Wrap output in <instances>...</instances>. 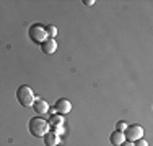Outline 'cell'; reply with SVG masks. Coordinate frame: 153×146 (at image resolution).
Wrapping results in <instances>:
<instances>
[{"label":"cell","mask_w":153,"mask_h":146,"mask_svg":"<svg viewBox=\"0 0 153 146\" xmlns=\"http://www.w3.org/2000/svg\"><path fill=\"white\" fill-rule=\"evenodd\" d=\"M109 141H111V145L119 146V145H122L124 141H126V136H124L122 131H117V130H116L114 133H111V138H109Z\"/></svg>","instance_id":"cell-10"},{"label":"cell","mask_w":153,"mask_h":146,"mask_svg":"<svg viewBox=\"0 0 153 146\" xmlns=\"http://www.w3.org/2000/svg\"><path fill=\"white\" fill-rule=\"evenodd\" d=\"M42 138H44V145L46 146H57L60 143V136L57 133H54V131H47Z\"/></svg>","instance_id":"cell-9"},{"label":"cell","mask_w":153,"mask_h":146,"mask_svg":"<svg viewBox=\"0 0 153 146\" xmlns=\"http://www.w3.org/2000/svg\"><path fill=\"white\" fill-rule=\"evenodd\" d=\"M124 136H126V141H137L140 138H143V128L137 123L134 125H127V128L124 130Z\"/></svg>","instance_id":"cell-4"},{"label":"cell","mask_w":153,"mask_h":146,"mask_svg":"<svg viewBox=\"0 0 153 146\" xmlns=\"http://www.w3.org/2000/svg\"><path fill=\"white\" fill-rule=\"evenodd\" d=\"M30 133L33 135V136L36 138H41L44 136V135L49 131V122L44 119H41V117H34V119L30 120Z\"/></svg>","instance_id":"cell-1"},{"label":"cell","mask_w":153,"mask_h":146,"mask_svg":"<svg viewBox=\"0 0 153 146\" xmlns=\"http://www.w3.org/2000/svg\"><path fill=\"white\" fill-rule=\"evenodd\" d=\"M72 111V104L68 99H65V97H62L56 102V105H54V112H57V114H68V112Z\"/></svg>","instance_id":"cell-5"},{"label":"cell","mask_w":153,"mask_h":146,"mask_svg":"<svg viewBox=\"0 0 153 146\" xmlns=\"http://www.w3.org/2000/svg\"><path fill=\"white\" fill-rule=\"evenodd\" d=\"M119 146H134V143H132V141H124V143L119 145Z\"/></svg>","instance_id":"cell-15"},{"label":"cell","mask_w":153,"mask_h":146,"mask_svg":"<svg viewBox=\"0 0 153 146\" xmlns=\"http://www.w3.org/2000/svg\"><path fill=\"white\" fill-rule=\"evenodd\" d=\"M46 34H47V39H54L57 34V28L54 26V24H49V26H46Z\"/></svg>","instance_id":"cell-11"},{"label":"cell","mask_w":153,"mask_h":146,"mask_svg":"<svg viewBox=\"0 0 153 146\" xmlns=\"http://www.w3.org/2000/svg\"><path fill=\"white\" fill-rule=\"evenodd\" d=\"M41 50L46 54V55H52V54L57 50V42H56V39H46V41L41 44Z\"/></svg>","instance_id":"cell-7"},{"label":"cell","mask_w":153,"mask_h":146,"mask_svg":"<svg viewBox=\"0 0 153 146\" xmlns=\"http://www.w3.org/2000/svg\"><path fill=\"white\" fill-rule=\"evenodd\" d=\"M16 99L23 107H33V104H34V101H36V96H34V93H33V89L30 86L21 85L16 91Z\"/></svg>","instance_id":"cell-2"},{"label":"cell","mask_w":153,"mask_h":146,"mask_svg":"<svg viewBox=\"0 0 153 146\" xmlns=\"http://www.w3.org/2000/svg\"><path fill=\"white\" fill-rule=\"evenodd\" d=\"M33 109L36 111V114L44 115V114H47V112H49V104H47L44 99H36L34 104H33Z\"/></svg>","instance_id":"cell-8"},{"label":"cell","mask_w":153,"mask_h":146,"mask_svg":"<svg viewBox=\"0 0 153 146\" xmlns=\"http://www.w3.org/2000/svg\"><path fill=\"white\" fill-rule=\"evenodd\" d=\"M28 34H30V39L36 44H42L47 39V34H46V29L44 26H41L39 23H34L31 24L30 29H28Z\"/></svg>","instance_id":"cell-3"},{"label":"cell","mask_w":153,"mask_h":146,"mask_svg":"<svg viewBox=\"0 0 153 146\" xmlns=\"http://www.w3.org/2000/svg\"><path fill=\"white\" fill-rule=\"evenodd\" d=\"M51 122H49V128H52L54 133L60 135L62 131H64V120H62L60 115H52L51 117Z\"/></svg>","instance_id":"cell-6"},{"label":"cell","mask_w":153,"mask_h":146,"mask_svg":"<svg viewBox=\"0 0 153 146\" xmlns=\"http://www.w3.org/2000/svg\"><path fill=\"white\" fill-rule=\"evenodd\" d=\"M134 146H148V143L143 138H140V140H137V143H134Z\"/></svg>","instance_id":"cell-13"},{"label":"cell","mask_w":153,"mask_h":146,"mask_svg":"<svg viewBox=\"0 0 153 146\" xmlns=\"http://www.w3.org/2000/svg\"><path fill=\"white\" fill-rule=\"evenodd\" d=\"M127 128V123L126 122H117V123H116V130H117V131H122V133H124V130H126Z\"/></svg>","instance_id":"cell-12"},{"label":"cell","mask_w":153,"mask_h":146,"mask_svg":"<svg viewBox=\"0 0 153 146\" xmlns=\"http://www.w3.org/2000/svg\"><path fill=\"white\" fill-rule=\"evenodd\" d=\"M83 3H85L86 7H93L94 5V0H83Z\"/></svg>","instance_id":"cell-14"}]
</instances>
